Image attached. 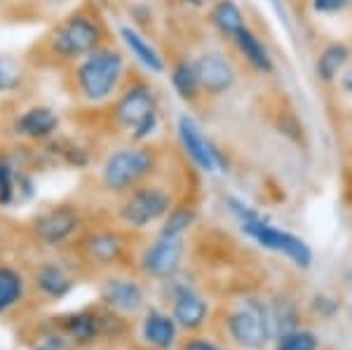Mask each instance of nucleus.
<instances>
[{
    "mask_svg": "<svg viewBox=\"0 0 352 350\" xmlns=\"http://www.w3.org/2000/svg\"><path fill=\"white\" fill-rule=\"evenodd\" d=\"M113 43L111 28L94 0H80L45 28V33L28 47L26 64L41 71H66L82 56Z\"/></svg>",
    "mask_w": 352,
    "mask_h": 350,
    "instance_id": "nucleus-1",
    "label": "nucleus"
},
{
    "mask_svg": "<svg viewBox=\"0 0 352 350\" xmlns=\"http://www.w3.org/2000/svg\"><path fill=\"white\" fill-rule=\"evenodd\" d=\"M129 56L116 43L94 50L92 54L82 56L66 71H61V85L66 94H71L78 104L99 109L120 92L122 83L129 76Z\"/></svg>",
    "mask_w": 352,
    "mask_h": 350,
    "instance_id": "nucleus-2",
    "label": "nucleus"
},
{
    "mask_svg": "<svg viewBox=\"0 0 352 350\" xmlns=\"http://www.w3.org/2000/svg\"><path fill=\"white\" fill-rule=\"evenodd\" d=\"M99 109L106 111V132L124 134L127 141H136V144L151 141L162 127L160 94L151 78L139 76L134 71H129L120 92Z\"/></svg>",
    "mask_w": 352,
    "mask_h": 350,
    "instance_id": "nucleus-3",
    "label": "nucleus"
},
{
    "mask_svg": "<svg viewBox=\"0 0 352 350\" xmlns=\"http://www.w3.org/2000/svg\"><path fill=\"white\" fill-rule=\"evenodd\" d=\"M160 169V151L146 141V144H127L118 146L106 153L99 167V182L106 193L120 197L136 186L151 182Z\"/></svg>",
    "mask_w": 352,
    "mask_h": 350,
    "instance_id": "nucleus-4",
    "label": "nucleus"
},
{
    "mask_svg": "<svg viewBox=\"0 0 352 350\" xmlns=\"http://www.w3.org/2000/svg\"><path fill=\"white\" fill-rule=\"evenodd\" d=\"M174 207V193L157 182H146L134 190L120 195L116 217L124 228L144 230L153 223H162L169 210Z\"/></svg>",
    "mask_w": 352,
    "mask_h": 350,
    "instance_id": "nucleus-5",
    "label": "nucleus"
},
{
    "mask_svg": "<svg viewBox=\"0 0 352 350\" xmlns=\"http://www.w3.org/2000/svg\"><path fill=\"white\" fill-rule=\"evenodd\" d=\"M226 331L244 350H263L275 338L268 301L244 296L226 313Z\"/></svg>",
    "mask_w": 352,
    "mask_h": 350,
    "instance_id": "nucleus-6",
    "label": "nucleus"
},
{
    "mask_svg": "<svg viewBox=\"0 0 352 350\" xmlns=\"http://www.w3.org/2000/svg\"><path fill=\"white\" fill-rule=\"evenodd\" d=\"M176 137H179L184 155L200 172L214 174V172H228L230 169V162L226 157L223 149L204 132L200 122L192 116H188V113L179 116V120H176Z\"/></svg>",
    "mask_w": 352,
    "mask_h": 350,
    "instance_id": "nucleus-7",
    "label": "nucleus"
},
{
    "mask_svg": "<svg viewBox=\"0 0 352 350\" xmlns=\"http://www.w3.org/2000/svg\"><path fill=\"white\" fill-rule=\"evenodd\" d=\"M82 212L78 205H71V202H59V205H52L47 210L38 212L31 221V235L36 242H41L43 247H64L68 245L73 238H80L82 233Z\"/></svg>",
    "mask_w": 352,
    "mask_h": 350,
    "instance_id": "nucleus-8",
    "label": "nucleus"
},
{
    "mask_svg": "<svg viewBox=\"0 0 352 350\" xmlns=\"http://www.w3.org/2000/svg\"><path fill=\"white\" fill-rule=\"evenodd\" d=\"M242 230L249 235L256 245H261L263 250L277 252V254H285L289 261H294V266L298 268H310L312 266V250L310 245L298 235L289 233V230L275 228L268 219L261 217L254 219V221L240 223Z\"/></svg>",
    "mask_w": 352,
    "mask_h": 350,
    "instance_id": "nucleus-9",
    "label": "nucleus"
},
{
    "mask_svg": "<svg viewBox=\"0 0 352 350\" xmlns=\"http://www.w3.org/2000/svg\"><path fill=\"white\" fill-rule=\"evenodd\" d=\"M8 132L12 141L43 146L61 132V116L50 104H31L14 113Z\"/></svg>",
    "mask_w": 352,
    "mask_h": 350,
    "instance_id": "nucleus-10",
    "label": "nucleus"
},
{
    "mask_svg": "<svg viewBox=\"0 0 352 350\" xmlns=\"http://www.w3.org/2000/svg\"><path fill=\"white\" fill-rule=\"evenodd\" d=\"M192 64H195L197 78H200L204 99H219L230 94L240 78L232 59L219 47L200 50L192 56Z\"/></svg>",
    "mask_w": 352,
    "mask_h": 350,
    "instance_id": "nucleus-11",
    "label": "nucleus"
},
{
    "mask_svg": "<svg viewBox=\"0 0 352 350\" xmlns=\"http://www.w3.org/2000/svg\"><path fill=\"white\" fill-rule=\"evenodd\" d=\"M186 254V238L157 233L151 245L144 247L139 256V268L146 278L153 280H172L181 268Z\"/></svg>",
    "mask_w": 352,
    "mask_h": 350,
    "instance_id": "nucleus-12",
    "label": "nucleus"
},
{
    "mask_svg": "<svg viewBox=\"0 0 352 350\" xmlns=\"http://www.w3.org/2000/svg\"><path fill=\"white\" fill-rule=\"evenodd\" d=\"M127 233L120 228H89L78 238V252L92 266L111 268L127 254Z\"/></svg>",
    "mask_w": 352,
    "mask_h": 350,
    "instance_id": "nucleus-13",
    "label": "nucleus"
},
{
    "mask_svg": "<svg viewBox=\"0 0 352 350\" xmlns=\"http://www.w3.org/2000/svg\"><path fill=\"white\" fill-rule=\"evenodd\" d=\"M118 38H120L127 56H132L148 76H164L167 73L164 54L151 43V38L136 24H120L118 26Z\"/></svg>",
    "mask_w": 352,
    "mask_h": 350,
    "instance_id": "nucleus-14",
    "label": "nucleus"
},
{
    "mask_svg": "<svg viewBox=\"0 0 352 350\" xmlns=\"http://www.w3.org/2000/svg\"><path fill=\"white\" fill-rule=\"evenodd\" d=\"M172 318L186 331H197L207 325L209 303L190 285L172 287Z\"/></svg>",
    "mask_w": 352,
    "mask_h": 350,
    "instance_id": "nucleus-15",
    "label": "nucleus"
},
{
    "mask_svg": "<svg viewBox=\"0 0 352 350\" xmlns=\"http://www.w3.org/2000/svg\"><path fill=\"white\" fill-rule=\"evenodd\" d=\"M101 301L106 308L118 310V313H139L144 308L146 292L134 278L111 275L101 285Z\"/></svg>",
    "mask_w": 352,
    "mask_h": 350,
    "instance_id": "nucleus-16",
    "label": "nucleus"
},
{
    "mask_svg": "<svg viewBox=\"0 0 352 350\" xmlns=\"http://www.w3.org/2000/svg\"><path fill=\"white\" fill-rule=\"evenodd\" d=\"M230 45L235 47V52L240 54V59L254 73H258V76H272V73H275V69H277L275 56H272V52L268 50V45L263 43V38H261L249 24L232 38Z\"/></svg>",
    "mask_w": 352,
    "mask_h": 350,
    "instance_id": "nucleus-17",
    "label": "nucleus"
},
{
    "mask_svg": "<svg viewBox=\"0 0 352 350\" xmlns=\"http://www.w3.org/2000/svg\"><path fill=\"white\" fill-rule=\"evenodd\" d=\"M167 73H169V85H172L174 94L184 101V104L197 106L204 99L200 78H197L195 64H192V56H186V54L174 56L172 64H167Z\"/></svg>",
    "mask_w": 352,
    "mask_h": 350,
    "instance_id": "nucleus-18",
    "label": "nucleus"
},
{
    "mask_svg": "<svg viewBox=\"0 0 352 350\" xmlns=\"http://www.w3.org/2000/svg\"><path fill=\"white\" fill-rule=\"evenodd\" d=\"M352 61V47L343 41H329L315 56V76L322 85H336L338 76Z\"/></svg>",
    "mask_w": 352,
    "mask_h": 350,
    "instance_id": "nucleus-19",
    "label": "nucleus"
},
{
    "mask_svg": "<svg viewBox=\"0 0 352 350\" xmlns=\"http://www.w3.org/2000/svg\"><path fill=\"white\" fill-rule=\"evenodd\" d=\"M207 21L223 41H232L247 26V14L237 0H212L207 10Z\"/></svg>",
    "mask_w": 352,
    "mask_h": 350,
    "instance_id": "nucleus-20",
    "label": "nucleus"
},
{
    "mask_svg": "<svg viewBox=\"0 0 352 350\" xmlns=\"http://www.w3.org/2000/svg\"><path fill=\"white\" fill-rule=\"evenodd\" d=\"M141 336L146 338L151 348L155 350H169L176 346L179 338V325L174 322L172 315L162 313V310H148L141 322Z\"/></svg>",
    "mask_w": 352,
    "mask_h": 350,
    "instance_id": "nucleus-21",
    "label": "nucleus"
},
{
    "mask_svg": "<svg viewBox=\"0 0 352 350\" xmlns=\"http://www.w3.org/2000/svg\"><path fill=\"white\" fill-rule=\"evenodd\" d=\"M33 285L41 289L43 296L61 298L73 289V278L66 273V268L56 261H45L33 273Z\"/></svg>",
    "mask_w": 352,
    "mask_h": 350,
    "instance_id": "nucleus-22",
    "label": "nucleus"
},
{
    "mask_svg": "<svg viewBox=\"0 0 352 350\" xmlns=\"http://www.w3.org/2000/svg\"><path fill=\"white\" fill-rule=\"evenodd\" d=\"M26 59H16L12 54L0 52V97L5 94H19L28 80Z\"/></svg>",
    "mask_w": 352,
    "mask_h": 350,
    "instance_id": "nucleus-23",
    "label": "nucleus"
},
{
    "mask_svg": "<svg viewBox=\"0 0 352 350\" xmlns=\"http://www.w3.org/2000/svg\"><path fill=\"white\" fill-rule=\"evenodd\" d=\"M26 280L21 275V270L8 263H0V315L8 313L10 308L24 298Z\"/></svg>",
    "mask_w": 352,
    "mask_h": 350,
    "instance_id": "nucleus-24",
    "label": "nucleus"
},
{
    "mask_svg": "<svg viewBox=\"0 0 352 350\" xmlns=\"http://www.w3.org/2000/svg\"><path fill=\"white\" fill-rule=\"evenodd\" d=\"M195 221H197L195 205H190V202H174V207L169 210V214L162 219L160 233L176 235V238H186V233L195 226Z\"/></svg>",
    "mask_w": 352,
    "mask_h": 350,
    "instance_id": "nucleus-25",
    "label": "nucleus"
},
{
    "mask_svg": "<svg viewBox=\"0 0 352 350\" xmlns=\"http://www.w3.org/2000/svg\"><path fill=\"white\" fill-rule=\"evenodd\" d=\"M277 350H317V336L308 329H294L280 336Z\"/></svg>",
    "mask_w": 352,
    "mask_h": 350,
    "instance_id": "nucleus-26",
    "label": "nucleus"
},
{
    "mask_svg": "<svg viewBox=\"0 0 352 350\" xmlns=\"http://www.w3.org/2000/svg\"><path fill=\"white\" fill-rule=\"evenodd\" d=\"M352 8V0H310V10L317 17L343 14Z\"/></svg>",
    "mask_w": 352,
    "mask_h": 350,
    "instance_id": "nucleus-27",
    "label": "nucleus"
},
{
    "mask_svg": "<svg viewBox=\"0 0 352 350\" xmlns=\"http://www.w3.org/2000/svg\"><path fill=\"white\" fill-rule=\"evenodd\" d=\"M179 350H226L223 346H219V343H214L212 338H204V336H192L188 341L181 343Z\"/></svg>",
    "mask_w": 352,
    "mask_h": 350,
    "instance_id": "nucleus-28",
    "label": "nucleus"
},
{
    "mask_svg": "<svg viewBox=\"0 0 352 350\" xmlns=\"http://www.w3.org/2000/svg\"><path fill=\"white\" fill-rule=\"evenodd\" d=\"M336 85H338V89H340V92H343V94H348V97H352V61H350L348 66H345V71L338 76Z\"/></svg>",
    "mask_w": 352,
    "mask_h": 350,
    "instance_id": "nucleus-29",
    "label": "nucleus"
},
{
    "mask_svg": "<svg viewBox=\"0 0 352 350\" xmlns=\"http://www.w3.org/2000/svg\"><path fill=\"white\" fill-rule=\"evenodd\" d=\"M268 3L272 5V10H275L277 12V17H280V21L282 24H285L289 31H292V19H289V12H287V8H285V3H282V0H268Z\"/></svg>",
    "mask_w": 352,
    "mask_h": 350,
    "instance_id": "nucleus-30",
    "label": "nucleus"
},
{
    "mask_svg": "<svg viewBox=\"0 0 352 350\" xmlns=\"http://www.w3.org/2000/svg\"><path fill=\"white\" fill-rule=\"evenodd\" d=\"M36 350H66V346H64V338L61 336H50V338H45Z\"/></svg>",
    "mask_w": 352,
    "mask_h": 350,
    "instance_id": "nucleus-31",
    "label": "nucleus"
},
{
    "mask_svg": "<svg viewBox=\"0 0 352 350\" xmlns=\"http://www.w3.org/2000/svg\"><path fill=\"white\" fill-rule=\"evenodd\" d=\"M184 5H188V8H195V10H200L204 8V0H181Z\"/></svg>",
    "mask_w": 352,
    "mask_h": 350,
    "instance_id": "nucleus-32",
    "label": "nucleus"
},
{
    "mask_svg": "<svg viewBox=\"0 0 352 350\" xmlns=\"http://www.w3.org/2000/svg\"><path fill=\"white\" fill-rule=\"evenodd\" d=\"M207 3H212V0H204V5H207Z\"/></svg>",
    "mask_w": 352,
    "mask_h": 350,
    "instance_id": "nucleus-33",
    "label": "nucleus"
}]
</instances>
